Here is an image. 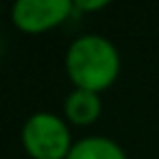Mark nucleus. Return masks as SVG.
I'll use <instances>...</instances> for the list:
<instances>
[{"mask_svg":"<svg viewBox=\"0 0 159 159\" xmlns=\"http://www.w3.org/2000/svg\"><path fill=\"white\" fill-rule=\"evenodd\" d=\"M66 70L76 89L102 92L120 72V55L116 46L100 35H83L74 39L66 52Z\"/></svg>","mask_w":159,"mask_h":159,"instance_id":"nucleus-1","label":"nucleus"},{"mask_svg":"<svg viewBox=\"0 0 159 159\" xmlns=\"http://www.w3.org/2000/svg\"><path fill=\"white\" fill-rule=\"evenodd\" d=\"M22 144L33 159H68L72 150L70 129L55 113H35L24 122Z\"/></svg>","mask_w":159,"mask_h":159,"instance_id":"nucleus-2","label":"nucleus"},{"mask_svg":"<svg viewBox=\"0 0 159 159\" xmlns=\"http://www.w3.org/2000/svg\"><path fill=\"white\" fill-rule=\"evenodd\" d=\"M66 118L72 124H92L98 116H100V98L96 92H87V89H74L68 98H66Z\"/></svg>","mask_w":159,"mask_h":159,"instance_id":"nucleus-4","label":"nucleus"},{"mask_svg":"<svg viewBox=\"0 0 159 159\" xmlns=\"http://www.w3.org/2000/svg\"><path fill=\"white\" fill-rule=\"evenodd\" d=\"M107 5H109L107 0H94V2L79 0V2H74V9H81V11H94V9H102V7H107Z\"/></svg>","mask_w":159,"mask_h":159,"instance_id":"nucleus-6","label":"nucleus"},{"mask_svg":"<svg viewBox=\"0 0 159 159\" xmlns=\"http://www.w3.org/2000/svg\"><path fill=\"white\" fill-rule=\"evenodd\" d=\"M68 159H126V152L109 137L92 135L76 142Z\"/></svg>","mask_w":159,"mask_h":159,"instance_id":"nucleus-5","label":"nucleus"},{"mask_svg":"<svg viewBox=\"0 0 159 159\" xmlns=\"http://www.w3.org/2000/svg\"><path fill=\"white\" fill-rule=\"evenodd\" d=\"M72 11V0H18L11 9V20L24 33H42L68 20Z\"/></svg>","mask_w":159,"mask_h":159,"instance_id":"nucleus-3","label":"nucleus"}]
</instances>
